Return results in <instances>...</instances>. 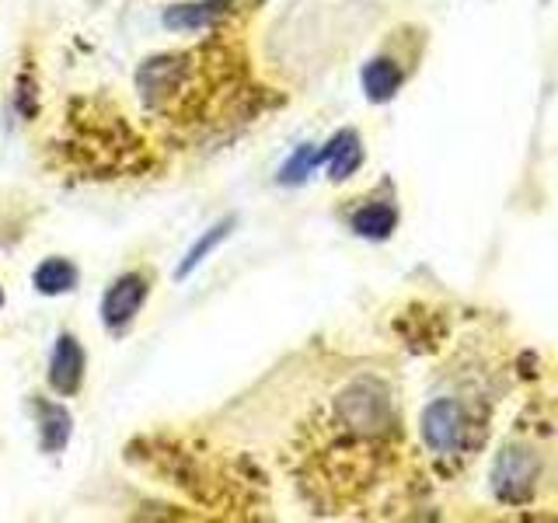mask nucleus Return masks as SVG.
<instances>
[{
	"label": "nucleus",
	"mask_w": 558,
	"mask_h": 523,
	"mask_svg": "<svg viewBox=\"0 0 558 523\" xmlns=\"http://www.w3.org/2000/svg\"><path fill=\"white\" fill-rule=\"evenodd\" d=\"M336 415H339V423L356 436H380L395 423L391 394L374 377L349 384V388L336 398Z\"/></svg>",
	"instance_id": "1"
},
{
	"label": "nucleus",
	"mask_w": 558,
	"mask_h": 523,
	"mask_svg": "<svg viewBox=\"0 0 558 523\" xmlns=\"http://www.w3.org/2000/svg\"><path fill=\"white\" fill-rule=\"evenodd\" d=\"M418 433L423 443L436 453V458H453L471 443V423L461 401L453 398H436L418 415Z\"/></svg>",
	"instance_id": "2"
},
{
	"label": "nucleus",
	"mask_w": 558,
	"mask_h": 523,
	"mask_svg": "<svg viewBox=\"0 0 558 523\" xmlns=\"http://www.w3.org/2000/svg\"><path fill=\"white\" fill-rule=\"evenodd\" d=\"M150 296V276L147 272H122L116 276L109 287L101 293V304H98V314H101V325L112 331V336H126L133 328L136 314L144 311Z\"/></svg>",
	"instance_id": "3"
},
{
	"label": "nucleus",
	"mask_w": 558,
	"mask_h": 523,
	"mask_svg": "<svg viewBox=\"0 0 558 523\" xmlns=\"http://www.w3.org/2000/svg\"><path fill=\"white\" fill-rule=\"evenodd\" d=\"M534 478H537V461L531 458V453L523 447H506L496 458V467H493V492L499 502L520 506V502L531 499Z\"/></svg>",
	"instance_id": "4"
},
{
	"label": "nucleus",
	"mask_w": 558,
	"mask_h": 523,
	"mask_svg": "<svg viewBox=\"0 0 558 523\" xmlns=\"http://www.w3.org/2000/svg\"><path fill=\"white\" fill-rule=\"evenodd\" d=\"M84 374H87V356H84L81 339L74 331H60L57 342H52L49 366H46L49 388L60 398H74L84 388Z\"/></svg>",
	"instance_id": "5"
},
{
	"label": "nucleus",
	"mask_w": 558,
	"mask_h": 523,
	"mask_svg": "<svg viewBox=\"0 0 558 523\" xmlns=\"http://www.w3.org/2000/svg\"><path fill=\"white\" fill-rule=\"evenodd\" d=\"M185 57H150L136 70V87L147 105H165L185 84Z\"/></svg>",
	"instance_id": "6"
},
{
	"label": "nucleus",
	"mask_w": 558,
	"mask_h": 523,
	"mask_svg": "<svg viewBox=\"0 0 558 523\" xmlns=\"http://www.w3.org/2000/svg\"><path fill=\"white\" fill-rule=\"evenodd\" d=\"M32 415H35V429H39L43 453H63L70 436H74V415L60 401H46V398H32Z\"/></svg>",
	"instance_id": "7"
},
{
	"label": "nucleus",
	"mask_w": 558,
	"mask_h": 523,
	"mask_svg": "<svg viewBox=\"0 0 558 523\" xmlns=\"http://www.w3.org/2000/svg\"><path fill=\"white\" fill-rule=\"evenodd\" d=\"M318 161L328 168L331 182H345L353 179L363 165V144L356 130H339L336 136L328 139L325 147H318Z\"/></svg>",
	"instance_id": "8"
},
{
	"label": "nucleus",
	"mask_w": 558,
	"mask_h": 523,
	"mask_svg": "<svg viewBox=\"0 0 558 523\" xmlns=\"http://www.w3.org/2000/svg\"><path fill=\"white\" fill-rule=\"evenodd\" d=\"M227 14H231V0H196V4L168 8L161 22L168 32H206Z\"/></svg>",
	"instance_id": "9"
},
{
	"label": "nucleus",
	"mask_w": 558,
	"mask_h": 523,
	"mask_svg": "<svg viewBox=\"0 0 558 523\" xmlns=\"http://www.w3.org/2000/svg\"><path fill=\"white\" fill-rule=\"evenodd\" d=\"M360 84H363L366 98H371L374 105H384L401 92V84H405V70H401V63L395 57H374L371 63H363Z\"/></svg>",
	"instance_id": "10"
},
{
	"label": "nucleus",
	"mask_w": 558,
	"mask_h": 523,
	"mask_svg": "<svg viewBox=\"0 0 558 523\" xmlns=\"http://www.w3.org/2000/svg\"><path fill=\"white\" fill-rule=\"evenodd\" d=\"M349 227L366 238V241H384L395 234L398 227V206L391 199H374V203H363L353 217H349Z\"/></svg>",
	"instance_id": "11"
},
{
	"label": "nucleus",
	"mask_w": 558,
	"mask_h": 523,
	"mask_svg": "<svg viewBox=\"0 0 558 523\" xmlns=\"http://www.w3.org/2000/svg\"><path fill=\"white\" fill-rule=\"evenodd\" d=\"M234 227H238V217H223V220H217L214 227H206V231L192 241V248L182 255V262H179V269H174V279H185V276H192L196 272L203 262L214 255L220 244L234 234Z\"/></svg>",
	"instance_id": "12"
},
{
	"label": "nucleus",
	"mask_w": 558,
	"mask_h": 523,
	"mask_svg": "<svg viewBox=\"0 0 558 523\" xmlns=\"http://www.w3.org/2000/svg\"><path fill=\"white\" fill-rule=\"evenodd\" d=\"M77 266L63 255H52V258H43L39 266L32 272V287L39 290L43 296H63L70 290H77Z\"/></svg>",
	"instance_id": "13"
},
{
	"label": "nucleus",
	"mask_w": 558,
	"mask_h": 523,
	"mask_svg": "<svg viewBox=\"0 0 558 523\" xmlns=\"http://www.w3.org/2000/svg\"><path fill=\"white\" fill-rule=\"evenodd\" d=\"M314 168H322V161H318V147H311V144L296 147V150L287 157V165L279 168V185H301V182L311 179V171H314Z\"/></svg>",
	"instance_id": "14"
},
{
	"label": "nucleus",
	"mask_w": 558,
	"mask_h": 523,
	"mask_svg": "<svg viewBox=\"0 0 558 523\" xmlns=\"http://www.w3.org/2000/svg\"><path fill=\"white\" fill-rule=\"evenodd\" d=\"M0 307H4V290H0Z\"/></svg>",
	"instance_id": "15"
}]
</instances>
